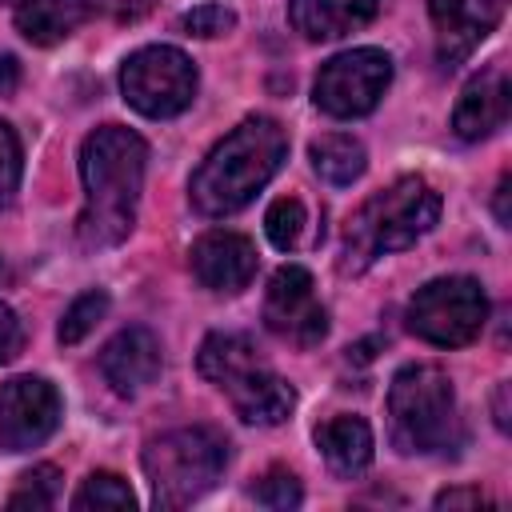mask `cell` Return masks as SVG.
Segmentation results:
<instances>
[{
    "label": "cell",
    "instance_id": "6da1fadb",
    "mask_svg": "<svg viewBox=\"0 0 512 512\" xmlns=\"http://www.w3.org/2000/svg\"><path fill=\"white\" fill-rule=\"evenodd\" d=\"M144 168H148V144L124 124H104L84 140L80 148L84 212L76 220V236L84 248H112L132 232Z\"/></svg>",
    "mask_w": 512,
    "mask_h": 512
},
{
    "label": "cell",
    "instance_id": "7a4b0ae2",
    "mask_svg": "<svg viewBox=\"0 0 512 512\" xmlns=\"http://www.w3.org/2000/svg\"><path fill=\"white\" fill-rule=\"evenodd\" d=\"M288 156V132L272 116L240 120L192 172L188 196L204 216H232L280 172Z\"/></svg>",
    "mask_w": 512,
    "mask_h": 512
},
{
    "label": "cell",
    "instance_id": "3957f363",
    "mask_svg": "<svg viewBox=\"0 0 512 512\" xmlns=\"http://www.w3.org/2000/svg\"><path fill=\"white\" fill-rule=\"evenodd\" d=\"M440 220V192L424 176H400L368 196L344 228V272H364L388 252L412 248Z\"/></svg>",
    "mask_w": 512,
    "mask_h": 512
},
{
    "label": "cell",
    "instance_id": "277c9868",
    "mask_svg": "<svg viewBox=\"0 0 512 512\" xmlns=\"http://www.w3.org/2000/svg\"><path fill=\"white\" fill-rule=\"evenodd\" d=\"M196 368L208 384H216L232 412L244 424H284L296 408V388L260 356V348L240 332H212L200 344Z\"/></svg>",
    "mask_w": 512,
    "mask_h": 512
},
{
    "label": "cell",
    "instance_id": "5b68a950",
    "mask_svg": "<svg viewBox=\"0 0 512 512\" xmlns=\"http://www.w3.org/2000/svg\"><path fill=\"white\" fill-rule=\"evenodd\" d=\"M388 424L400 452L436 456L460 448L464 432L448 372L436 364H404L388 384Z\"/></svg>",
    "mask_w": 512,
    "mask_h": 512
},
{
    "label": "cell",
    "instance_id": "8992f818",
    "mask_svg": "<svg viewBox=\"0 0 512 512\" xmlns=\"http://www.w3.org/2000/svg\"><path fill=\"white\" fill-rule=\"evenodd\" d=\"M140 464L160 508H188L220 480L228 464V440L208 424L172 428L144 448Z\"/></svg>",
    "mask_w": 512,
    "mask_h": 512
},
{
    "label": "cell",
    "instance_id": "52a82bcc",
    "mask_svg": "<svg viewBox=\"0 0 512 512\" xmlns=\"http://www.w3.org/2000/svg\"><path fill=\"white\" fill-rule=\"evenodd\" d=\"M488 320V296L472 276H440L408 300V328L436 348H464Z\"/></svg>",
    "mask_w": 512,
    "mask_h": 512
},
{
    "label": "cell",
    "instance_id": "ba28073f",
    "mask_svg": "<svg viewBox=\"0 0 512 512\" xmlns=\"http://www.w3.org/2000/svg\"><path fill=\"white\" fill-rule=\"evenodd\" d=\"M120 92L140 116H180L196 96V64L172 44H148L124 60Z\"/></svg>",
    "mask_w": 512,
    "mask_h": 512
},
{
    "label": "cell",
    "instance_id": "9c48e42d",
    "mask_svg": "<svg viewBox=\"0 0 512 512\" xmlns=\"http://www.w3.org/2000/svg\"><path fill=\"white\" fill-rule=\"evenodd\" d=\"M392 84V60L380 48H348L332 60L320 64L316 84H312V100L320 112L336 116V120H356L368 116L384 88Z\"/></svg>",
    "mask_w": 512,
    "mask_h": 512
},
{
    "label": "cell",
    "instance_id": "30bf717a",
    "mask_svg": "<svg viewBox=\"0 0 512 512\" xmlns=\"http://www.w3.org/2000/svg\"><path fill=\"white\" fill-rule=\"evenodd\" d=\"M264 324L268 332H276L296 348H312L328 336V312L316 300V284L308 268L284 264L272 272L264 292Z\"/></svg>",
    "mask_w": 512,
    "mask_h": 512
},
{
    "label": "cell",
    "instance_id": "8fae6325",
    "mask_svg": "<svg viewBox=\"0 0 512 512\" xmlns=\"http://www.w3.org/2000/svg\"><path fill=\"white\" fill-rule=\"evenodd\" d=\"M60 392L44 376H12L0 384V448L28 452L40 448L60 424Z\"/></svg>",
    "mask_w": 512,
    "mask_h": 512
},
{
    "label": "cell",
    "instance_id": "7c38bea8",
    "mask_svg": "<svg viewBox=\"0 0 512 512\" xmlns=\"http://www.w3.org/2000/svg\"><path fill=\"white\" fill-rule=\"evenodd\" d=\"M436 28V56L444 68L468 60L500 20V0H428Z\"/></svg>",
    "mask_w": 512,
    "mask_h": 512
},
{
    "label": "cell",
    "instance_id": "4fadbf2b",
    "mask_svg": "<svg viewBox=\"0 0 512 512\" xmlns=\"http://www.w3.org/2000/svg\"><path fill=\"white\" fill-rule=\"evenodd\" d=\"M192 276L208 292L232 296V292L248 288L256 276V244L240 232L212 228L192 244Z\"/></svg>",
    "mask_w": 512,
    "mask_h": 512
},
{
    "label": "cell",
    "instance_id": "5bb4252c",
    "mask_svg": "<svg viewBox=\"0 0 512 512\" xmlns=\"http://www.w3.org/2000/svg\"><path fill=\"white\" fill-rule=\"evenodd\" d=\"M508 100H512V92H508V72H504V64L484 68L480 76H472V80L464 84V92H460V100H456V112H452V132H456L460 140H468V144L492 136V132L504 128V120H508Z\"/></svg>",
    "mask_w": 512,
    "mask_h": 512
},
{
    "label": "cell",
    "instance_id": "9a60e30c",
    "mask_svg": "<svg viewBox=\"0 0 512 512\" xmlns=\"http://www.w3.org/2000/svg\"><path fill=\"white\" fill-rule=\"evenodd\" d=\"M100 372L120 396H136L160 376V340L148 328L116 332L100 352Z\"/></svg>",
    "mask_w": 512,
    "mask_h": 512
},
{
    "label": "cell",
    "instance_id": "2e32d148",
    "mask_svg": "<svg viewBox=\"0 0 512 512\" xmlns=\"http://www.w3.org/2000/svg\"><path fill=\"white\" fill-rule=\"evenodd\" d=\"M376 12H380V0H292L288 24L304 40H336L372 24Z\"/></svg>",
    "mask_w": 512,
    "mask_h": 512
},
{
    "label": "cell",
    "instance_id": "e0dca14e",
    "mask_svg": "<svg viewBox=\"0 0 512 512\" xmlns=\"http://www.w3.org/2000/svg\"><path fill=\"white\" fill-rule=\"evenodd\" d=\"M316 448L320 456L328 460V468L344 480L360 476L368 464H372V428L368 420L360 416H328L320 428H316Z\"/></svg>",
    "mask_w": 512,
    "mask_h": 512
},
{
    "label": "cell",
    "instance_id": "ac0fdd59",
    "mask_svg": "<svg viewBox=\"0 0 512 512\" xmlns=\"http://www.w3.org/2000/svg\"><path fill=\"white\" fill-rule=\"evenodd\" d=\"M92 12V0H20L16 4V32L28 44H60L68 40Z\"/></svg>",
    "mask_w": 512,
    "mask_h": 512
},
{
    "label": "cell",
    "instance_id": "d6986e66",
    "mask_svg": "<svg viewBox=\"0 0 512 512\" xmlns=\"http://www.w3.org/2000/svg\"><path fill=\"white\" fill-rule=\"evenodd\" d=\"M308 156H312L316 176L328 180V184H336V188L360 180L364 168H368L364 144L356 136H348V132H324V136H316L312 148H308Z\"/></svg>",
    "mask_w": 512,
    "mask_h": 512
},
{
    "label": "cell",
    "instance_id": "ffe728a7",
    "mask_svg": "<svg viewBox=\"0 0 512 512\" xmlns=\"http://www.w3.org/2000/svg\"><path fill=\"white\" fill-rule=\"evenodd\" d=\"M72 508H80V512H88V508H116V512H124L128 508L132 512L136 508V492L116 472H92L80 484V492L72 496Z\"/></svg>",
    "mask_w": 512,
    "mask_h": 512
},
{
    "label": "cell",
    "instance_id": "44dd1931",
    "mask_svg": "<svg viewBox=\"0 0 512 512\" xmlns=\"http://www.w3.org/2000/svg\"><path fill=\"white\" fill-rule=\"evenodd\" d=\"M64 476L52 464H36L20 476V484L8 492V508H56L60 504Z\"/></svg>",
    "mask_w": 512,
    "mask_h": 512
},
{
    "label": "cell",
    "instance_id": "7402d4cb",
    "mask_svg": "<svg viewBox=\"0 0 512 512\" xmlns=\"http://www.w3.org/2000/svg\"><path fill=\"white\" fill-rule=\"evenodd\" d=\"M304 224H308V212H304V204H300L296 196H280V200H272L268 212H264V232H268V240H272L280 252H292V248L300 244Z\"/></svg>",
    "mask_w": 512,
    "mask_h": 512
},
{
    "label": "cell",
    "instance_id": "603a6c76",
    "mask_svg": "<svg viewBox=\"0 0 512 512\" xmlns=\"http://www.w3.org/2000/svg\"><path fill=\"white\" fill-rule=\"evenodd\" d=\"M104 312H108V296H104V292H84V296H76V300L68 304L64 320H60V344H80V340L104 320Z\"/></svg>",
    "mask_w": 512,
    "mask_h": 512
},
{
    "label": "cell",
    "instance_id": "cb8c5ba5",
    "mask_svg": "<svg viewBox=\"0 0 512 512\" xmlns=\"http://www.w3.org/2000/svg\"><path fill=\"white\" fill-rule=\"evenodd\" d=\"M252 500L264 504V508L284 512V508H296V504L304 500V488H300V480H296L292 472L272 468V472H264V476L252 484Z\"/></svg>",
    "mask_w": 512,
    "mask_h": 512
},
{
    "label": "cell",
    "instance_id": "d4e9b609",
    "mask_svg": "<svg viewBox=\"0 0 512 512\" xmlns=\"http://www.w3.org/2000/svg\"><path fill=\"white\" fill-rule=\"evenodd\" d=\"M180 28H184L188 36L212 40V36L232 32V28H236V16H232L224 4H200V8H192V12H184V16H180Z\"/></svg>",
    "mask_w": 512,
    "mask_h": 512
},
{
    "label": "cell",
    "instance_id": "484cf974",
    "mask_svg": "<svg viewBox=\"0 0 512 512\" xmlns=\"http://www.w3.org/2000/svg\"><path fill=\"white\" fill-rule=\"evenodd\" d=\"M20 172H24L20 140H16L12 124H4V120H0V208L16 196V188H20Z\"/></svg>",
    "mask_w": 512,
    "mask_h": 512
},
{
    "label": "cell",
    "instance_id": "4316f807",
    "mask_svg": "<svg viewBox=\"0 0 512 512\" xmlns=\"http://www.w3.org/2000/svg\"><path fill=\"white\" fill-rule=\"evenodd\" d=\"M20 344H24V328H20L16 312L0 300V364H8L20 352Z\"/></svg>",
    "mask_w": 512,
    "mask_h": 512
},
{
    "label": "cell",
    "instance_id": "83f0119b",
    "mask_svg": "<svg viewBox=\"0 0 512 512\" xmlns=\"http://www.w3.org/2000/svg\"><path fill=\"white\" fill-rule=\"evenodd\" d=\"M100 8H104L116 24H136V20H144V16L156 8V0H100Z\"/></svg>",
    "mask_w": 512,
    "mask_h": 512
},
{
    "label": "cell",
    "instance_id": "f1b7e54d",
    "mask_svg": "<svg viewBox=\"0 0 512 512\" xmlns=\"http://www.w3.org/2000/svg\"><path fill=\"white\" fill-rule=\"evenodd\" d=\"M480 504H492L480 488H448L436 496V508H480Z\"/></svg>",
    "mask_w": 512,
    "mask_h": 512
},
{
    "label": "cell",
    "instance_id": "f546056e",
    "mask_svg": "<svg viewBox=\"0 0 512 512\" xmlns=\"http://www.w3.org/2000/svg\"><path fill=\"white\" fill-rule=\"evenodd\" d=\"M20 84V64L16 56H0V96H12Z\"/></svg>",
    "mask_w": 512,
    "mask_h": 512
},
{
    "label": "cell",
    "instance_id": "4dcf8cb0",
    "mask_svg": "<svg viewBox=\"0 0 512 512\" xmlns=\"http://www.w3.org/2000/svg\"><path fill=\"white\" fill-rule=\"evenodd\" d=\"M508 184H512V180H508V172H504V176H500V188H496V220H500V224H508Z\"/></svg>",
    "mask_w": 512,
    "mask_h": 512
},
{
    "label": "cell",
    "instance_id": "1f68e13d",
    "mask_svg": "<svg viewBox=\"0 0 512 512\" xmlns=\"http://www.w3.org/2000/svg\"><path fill=\"white\" fill-rule=\"evenodd\" d=\"M504 396H508V384L496 388V424L500 428H508V404H504Z\"/></svg>",
    "mask_w": 512,
    "mask_h": 512
},
{
    "label": "cell",
    "instance_id": "d6a6232c",
    "mask_svg": "<svg viewBox=\"0 0 512 512\" xmlns=\"http://www.w3.org/2000/svg\"><path fill=\"white\" fill-rule=\"evenodd\" d=\"M0 4H20V0H0Z\"/></svg>",
    "mask_w": 512,
    "mask_h": 512
}]
</instances>
